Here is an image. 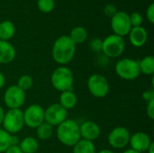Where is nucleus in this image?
I'll return each mask as SVG.
<instances>
[{"label":"nucleus","mask_w":154,"mask_h":153,"mask_svg":"<svg viewBox=\"0 0 154 153\" xmlns=\"http://www.w3.org/2000/svg\"><path fill=\"white\" fill-rule=\"evenodd\" d=\"M76 53V45L68 35L59 37L53 43L51 55L52 59L58 64L64 66L69 63Z\"/></svg>","instance_id":"nucleus-1"},{"label":"nucleus","mask_w":154,"mask_h":153,"mask_svg":"<svg viewBox=\"0 0 154 153\" xmlns=\"http://www.w3.org/2000/svg\"><path fill=\"white\" fill-rule=\"evenodd\" d=\"M56 135L60 143L68 147H73L81 139L79 124L72 119H66L57 126Z\"/></svg>","instance_id":"nucleus-2"},{"label":"nucleus","mask_w":154,"mask_h":153,"mask_svg":"<svg viewBox=\"0 0 154 153\" xmlns=\"http://www.w3.org/2000/svg\"><path fill=\"white\" fill-rule=\"evenodd\" d=\"M51 82L52 87L60 92L72 90L74 75L68 67L60 66L53 70L51 76Z\"/></svg>","instance_id":"nucleus-3"},{"label":"nucleus","mask_w":154,"mask_h":153,"mask_svg":"<svg viewBox=\"0 0 154 153\" xmlns=\"http://www.w3.org/2000/svg\"><path fill=\"white\" fill-rule=\"evenodd\" d=\"M115 70L117 76L125 80H134L141 74L139 60L131 58L119 60L116 64Z\"/></svg>","instance_id":"nucleus-4"},{"label":"nucleus","mask_w":154,"mask_h":153,"mask_svg":"<svg viewBox=\"0 0 154 153\" xmlns=\"http://www.w3.org/2000/svg\"><path fill=\"white\" fill-rule=\"evenodd\" d=\"M3 129L10 134H16L24 126L23 112L21 109H9L5 114Z\"/></svg>","instance_id":"nucleus-5"},{"label":"nucleus","mask_w":154,"mask_h":153,"mask_svg":"<svg viewBox=\"0 0 154 153\" xmlns=\"http://www.w3.org/2000/svg\"><path fill=\"white\" fill-rule=\"evenodd\" d=\"M125 49V42L123 37L110 34L103 40L102 51L107 58H117L121 56Z\"/></svg>","instance_id":"nucleus-6"},{"label":"nucleus","mask_w":154,"mask_h":153,"mask_svg":"<svg viewBox=\"0 0 154 153\" xmlns=\"http://www.w3.org/2000/svg\"><path fill=\"white\" fill-rule=\"evenodd\" d=\"M87 86L89 93L97 98H103L106 96L110 89L108 80L101 74L91 75L88 79Z\"/></svg>","instance_id":"nucleus-7"},{"label":"nucleus","mask_w":154,"mask_h":153,"mask_svg":"<svg viewBox=\"0 0 154 153\" xmlns=\"http://www.w3.org/2000/svg\"><path fill=\"white\" fill-rule=\"evenodd\" d=\"M4 102L9 109H20L25 102V92L16 85L10 86L5 91Z\"/></svg>","instance_id":"nucleus-8"},{"label":"nucleus","mask_w":154,"mask_h":153,"mask_svg":"<svg viewBox=\"0 0 154 153\" xmlns=\"http://www.w3.org/2000/svg\"><path fill=\"white\" fill-rule=\"evenodd\" d=\"M111 28L114 32V34L121 36L128 35L131 29L133 28L130 23L129 14L124 11H118L111 18Z\"/></svg>","instance_id":"nucleus-9"},{"label":"nucleus","mask_w":154,"mask_h":153,"mask_svg":"<svg viewBox=\"0 0 154 153\" xmlns=\"http://www.w3.org/2000/svg\"><path fill=\"white\" fill-rule=\"evenodd\" d=\"M23 112L24 125L29 128L36 129L44 122V108L39 105H31Z\"/></svg>","instance_id":"nucleus-10"},{"label":"nucleus","mask_w":154,"mask_h":153,"mask_svg":"<svg viewBox=\"0 0 154 153\" xmlns=\"http://www.w3.org/2000/svg\"><path fill=\"white\" fill-rule=\"evenodd\" d=\"M131 133L129 130L124 126L114 128L108 134L107 141L109 145L114 149H124L129 144Z\"/></svg>","instance_id":"nucleus-11"},{"label":"nucleus","mask_w":154,"mask_h":153,"mask_svg":"<svg viewBox=\"0 0 154 153\" xmlns=\"http://www.w3.org/2000/svg\"><path fill=\"white\" fill-rule=\"evenodd\" d=\"M68 119V111L59 103L52 104L44 109V122L51 126H58Z\"/></svg>","instance_id":"nucleus-12"},{"label":"nucleus","mask_w":154,"mask_h":153,"mask_svg":"<svg viewBox=\"0 0 154 153\" xmlns=\"http://www.w3.org/2000/svg\"><path fill=\"white\" fill-rule=\"evenodd\" d=\"M152 142L149 134L143 132H137L134 133L133 135H131L129 141L131 149L140 153L146 152Z\"/></svg>","instance_id":"nucleus-13"},{"label":"nucleus","mask_w":154,"mask_h":153,"mask_svg":"<svg viewBox=\"0 0 154 153\" xmlns=\"http://www.w3.org/2000/svg\"><path fill=\"white\" fill-rule=\"evenodd\" d=\"M79 133L81 139L94 142L100 136L101 129L97 123L93 121H86L79 125Z\"/></svg>","instance_id":"nucleus-14"},{"label":"nucleus","mask_w":154,"mask_h":153,"mask_svg":"<svg viewBox=\"0 0 154 153\" xmlns=\"http://www.w3.org/2000/svg\"><path fill=\"white\" fill-rule=\"evenodd\" d=\"M128 35L131 44L136 48L143 47L148 40V32L143 26L133 27Z\"/></svg>","instance_id":"nucleus-15"},{"label":"nucleus","mask_w":154,"mask_h":153,"mask_svg":"<svg viewBox=\"0 0 154 153\" xmlns=\"http://www.w3.org/2000/svg\"><path fill=\"white\" fill-rule=\"evenodd\" d=\"M16 55L14 47L7 41L0 40V63L8 64L12 62Z\"/></svg>","instance_id":"nucleus-16"},{"label":"nucleus","mask_w":154,"mask_h":153,"mask_svg":"<svg viewBox=\"0 0 154 153\" xmlns=\"http://www.w3.org/2000/svg\"><path fill=\"white\" fill-rule=\"evenodd\" d=\"M77 103H78V97L72 90H67L60 93L59 104L67 111L73 109L77 106Z\"/></svg>","instance_id":"nucleus-17"},{"label":"nucleus","mask_w":154,"mask_h":153,"mask_svg":"<svg viewBox=\"0 0 154 153\" xmlns=\"http://www.w3.org/2000/svg\"><path fill=\"white\" fill-rule=\"evenodd\" d=\"M18 146L23 153H36L39 150V141L34 137L28 136L23 138Z\"/></svg>","instance_id":"nucleus-18"},{"label":"nucleus","mask_w":154,"mask_h":153,"mask_svg":"<svg viewBox=\"0 0 154 153\" xmlns=\"http://www.w3.org/2000/svg\"><path fill=\"white\" fill-rule=\"evenodd\" d=\"M15 33V26L14 24L8 20L3 21L0 23V40L7 41L13 38Z\"/></svg>","instance_id":"nucleus-19"},{"label":"nucleus","mask_w":154,"mask_h":153,"mask_svg":"<svg viewBox=\"0 0 154 153\" xmlns=\"http://www.w3.org/2000/svg\"><path fill=\"white\" fill-rule=\"evenodd\" d=\"M69 39L73 41L75 45L81 44L86 41L88 39V32L87 30L82 26H77L73 28L69 35Z\"/></svg>","instance_id":"nucleus-20"},{"label":"nucleus","mask_w":154,"mask_h":153,"mask_svg":"<svg viewBox=\"0 0 154 153\" xmlns=\"http://www.w3.org/2000/svg\"><path fill=\"white\" fill-rule=\"evenodd\" d=\"M140 72L143 75L153 76L154 73V57L152 55L145 56L141 60H139Z\"/></svg>","instance_id":"nucleus-21"},{"label":"nucleus","mask_w":154,"mask_h":153,"mask_svg":"<svg viewBox=\"0 0 154 153\" xmlns=\"http://www.w3.org/2000/svg\"><path fill=\"white\" fill-rule=\"evenodd\" d=\"M73 153H97L93 142L80 139L74 146Z\"/></svg>","instance_id":"nucleus-22"},{"label":"nucleus","mask_w":154,"mask_h":153,"mask_svg":"<svg viewBox=\"0 0 154 153\" xmlns=\"http://www.w3.org/2000/svg\"><path fill=\"white\" fill-rule=\"evenodd\" d=\"M35 130H36L37 138L42 141L49 140L50 138H51V136L53 134V126L47 124L46 122H43Z\"/></svg>","instance_id":"nucleus-23"},{"label":"nucleus","mask_w":154,"mask_h":153,"mask_svg":"<svg viewBox=\"0 0 154 153\" xmlns=\"http://www.w3.org/2000/svg\"><path fill=\"white\" fill-rule=\"evenodd\" d=\"M33 85V79L30 75H23L17 80V87L23 91H27L32 88Z\"/></svg>","instance_id":"nucleus-24"},{"label":"nucleus","mask_w":154,"mask_h":153,"mask_svg":"<svg viewBox=\"0 0 154 153\" xmlns=\"http://www.w3.org/2000/svg\"><path fill=\"white\" fill-rule=\"evenodd\" d=\"M11 134L5 132L3 128H0V153H4L10 146Z\"/></svg>","instance_id":"nucleus-25"},{"label":"nucleus","mask_w":154,"mask_h":153,"mask_svg":"<svg viewBox=\"0 0 154 153\" xmlns=\"http://www.w3.org/2000/svg\"><path fill=\"white\" fill-rule=\"evenodd\" d=\"M37 5L40 11L42 13H50L55 6L54 0H38Z\"/></svg>","instance_id":"nucleus-26"},{"label":"nucleus","mask_w":154,"mask_h":153,"mask_svg":"<svg viewBox=\"0 0 154 153\" xmlns=\"http://www.w3.org/2000/svg\"><path fill=\"white\" fill-rule=\"evenodd\" d=\"M129 18L132 27H138L143 23V16L139 12H134L133 14H129Z\"/></svg>","instance_id":"nucleus-27"},{"label":"nucleus","mask_w":154,"mask_h":153,"mask_svg":"<svg viewBox=\"0 0 154 153\" xmlns=\"http://www.w3.org/2000/svg\"><path fill=\"white\" fill-rule=\"evenodd\" d=\"M102 45H103V40H101L100 38H95L90 41V48L95 52L102 51Z\"/></svg>","instance_id":"nucleus-28"},{"label":"nucleus","mask_w":154,"mask_h":153,"mask_svg":"<svg viewBox=\"0 0 154 153\" xmlns=\"http://www.w3.org/2000/svg\"><path fill=\"white\" fill-rule=\"evenodd\" d=\"M117 12L118 11H117L116 6L115 5H113V4H107L104 7V13H105V14L107 15L110 18H112Z\"/></svg>","instance_id":"nucleus-29"},{"label":"nucleus","mask_w":154,"mask_h":153,"mask_svg":"<svg viewBox=\"0 0 154 153\" xmlns=\"http://www.w3.org/2000/svg\"><path fill=\"white\" fill-rule=\"evenodd\" d=\"M146 17H147V20L152 24L154 23V4L152 3L150 4V5L147 7V10H146Z\"/></svg>","instance_id":"nucleus-30"},{"label":"nucleus","mask_w":154,"mask_h":153,"mask_svg":"<svg viewBox=\"0 0 154 153\" xmlns=\"http://www.w3.org/2000/svg\"><path fill=\"white\" fill-rule=\"evenodd\" d=\"M146 113L148 117L151 120L154 119V99L147 102V106H146Z\"/></svg>","instance_id":"nucleus-31"},{"label":"nucleus","mask_w":154,"mask_h":153,"mask_svg":"<svg viewBox=\"0 0 154 153\" xmlns=\"http://www.w3.org/2000/svg\"><path fill=\"white\" fill-rule=\"evenodd\" d=\"M143 100H145L146 102H149V101H151V100L154 99L153 89L144 91V92L143 93Z\"/></svg>","instance_id":"nucleus-32"},{"label":"nucleus","mask_w":154,"mask_h":153,"mask_svg":"<svg viewBox=\"0 0 154 153\" xmlns=\"http://www.w3.org/2000/svg\"><path fill=\"white\" fill-rule=\"evenodd\" d=\"M4 153H23V151H21L18 145H14V146H10Z\"/></svg>","instance_id":"nucleus-33"},{"label":"nucleus","mask_w":154,"mask_h":153,"mask_svg":"<svg viewBox=\"0 0 154 153\" xmlns=\"http://www.w3.org/2000/svg\"><path fill=\"white\" fill-rule=\"evenodd\" d=\"M10 142H11V146H14V145H19L20 141H19L18 137H17V136H15V134H11Z\"/></svg>","instance_id":"nucleus-34"},{"label":"nucleus","mask_w":154,"mask_h":153,"mask_svg":"<svg viewBox=\"0 0 154 153\" xmlns=\"http://www.w3.org/2000/svg\"><path fill=\"white\" fill-rule=\"evenodd\" d=\"M5 84V78L4 76V74L2 72H0V89L3 88Z\"/></svg>","instance_id":"nucleus-35"},{"label":"nucleus","mask_w":154,"mask_h":153,"mask_svg":"<svg viewBox=\"0 0 154 153\" xmlns=\"http://www.w3.org/2000/svg\"><path fill=\"white\" fill-rule=\"evenodd\" d=\"M5 110H4L3 107L0 106V126H1L2 124H3V120H4V117H5Z\"/></svg>","instance_id":"nucleus-36"},{"label":"nucleus","mask_w":154,"mask_h":153,"mask_svg":"<svg viewBox=\"0 0 154 153\" xmlns=\"http://www.w3.org/2000/svg\"><path fill=\"white\" fill-rule=\"evenodd\" d=\"M148 153H154V142H152V144L150 145V147L147 150Z\"/></svg>","instance_id":"nucleus-37"},{"label":"nucleus","mask_w":154,"mask_h":153,"mask_svg":"<svg viewBox=\"0 0 154 153\" xmlns=\"http://www.w3.org/2000/svg\"><path fill=\"white\" fill-rule=\"evenodd\" d=\"M97 153H115L113 151L109 150V149H104V150H101L100 151H98Z\"/></svg>","instance_id":"nucleus-38"},{"label":"nucleus","mask_w":154,"mask_h":153,"mask_svg":"<svg viewBox=\"0 0 154 153\" xmlns=\"http://www.w3.org/2000/svg\"><path fill=\"white\" fill-rule=\"evenodd\" d=\"M123 153H140L138 152V151H134V150H133V149H127V150H125V151Z\"/></svg>","instance_id":"nucleus-39"}]
</instances>
